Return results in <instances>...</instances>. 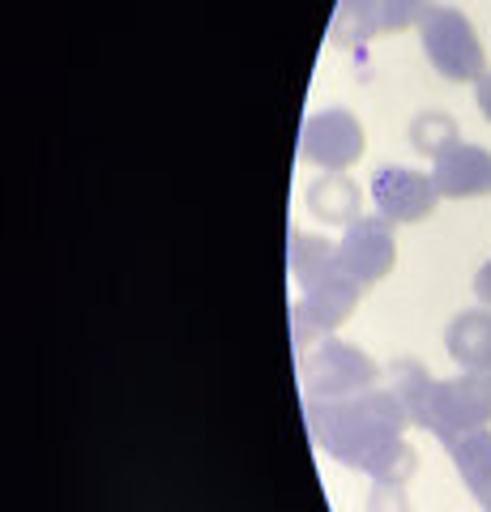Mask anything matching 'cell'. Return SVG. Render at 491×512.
Instances as JSON below:
<instances>
[{"label": "cell", "mask_w": 491, "mask_h": 512, "mask_svg": "<svg viewBox=\"0 0 491 512\" xmlns=\"http://www.w3.org/2000/svg\"><path fill=\"white\" fill-rule=\"evenodd\" d=\"M419 39H423L427 64L440 77H449V82H479L487 73V52L462 9L427 5L419 18Z\"/></svg>", "instance_id": "3957f363"}, {"label": "cell", "mask_w": 491, "mask_h": 512, "mask_svg": "<svg viewBox=\"0 0 491 512\" xmlns=\"http://www.w3.org/2000/svg\"><path fill=\"white\" fill-rule=\"evenodd\" d=\"M427 389H432V376H427V367L419 359H393L389 363V393L406 406L410 423L419 419V410L427 402Z\"/></svg>", "instance_id": "9a60e30c"}, {"label": "cell", "mask_w": 491, "mask_h": 512, "mask_svg": "<svg viewBox=\"0 0 491 512\" xmlns=\"http://www.w3.org/2000/svg\"><path fill=\"white\" fill-rule=\"evenodd\" d=\"M398 261V239H393L389 218H359L338 239V265L359 286L380 282Z\"/></svg>", "instance_id": "8992f818"}, {"label": "cell", "mask_w": 491, "mask_h": 512, "mask_svg": "<svg viewBox=\"0 0 491 512\" xmlns=\"http://www.w3.org/2000/svg\"><path fill=\"white\" fill-rule=\"evenodd\" d=\"M415 423L432 431L440 444H453L466 431L487 427L491 423V372H462L453 380H432Z\"/></svg>", "instance_id": "7a4b0ae2"}, {"label": "cell", "mask_w": 491, "mask_h": 512, "mask_svg": "<svg viewBox=\"0 0 491 512\" xmlns=\"http://www.w3.org/2000/svg\"><path fill=\"white\" fill-rule=\"evenodd\" d=\"M308 214L316 222H329V227H351V222H359V210H363V188L351 180V175L342 171H325L316 175V180L308 184Z\"/></svg>", "instance_id": "8fae6325"}, {"label": "cell", "mask_w": 491, "mask_h": 512, "mask_svg": "<svg viewBox=\"0 0 491 512\" xmlns=\"http://www.w3.org/2000/svg\"><path fill=\"white\" fill-rule=\"evenodd\" d=\"M299 154L321 171H346L363 158V128L346 107H325L299 128Z\"/></svg>", "instance_id": "5b68a950"}, {"label": "cell", "mask_w": 491, "mask_h": 512, "mask_svg": "<svg viewBox=\"0 0 491 512\" xmlns=\"http://www.w3.org/2000/svg\"><path fill=\"white\" fill-rule=\"evenodd\" d=\"M423 9H427V0H342L334 35L338 39L389 35V30H402L410 22H419Z\"/></svg>", "instance_id": "9c48e42d"}, {"label": "cell", "mask_w": 491, "mask_h": 512, "mask_svg": "<svg viewBox=\"0 0 491 512\" xmlns=\"http://www.w3.org/2000/svg\"><path fill=\"white\" fill-rule=\"evenodd\" d=\"M445 346L462 372H491V312L487 308L457 312L445 333Z\"/></svg>", "instance_id": "7c38bea8"}, {"label": "cell", "mask_w": 491, "mask_h": 512, "mask_svg": "<svg viewBox=\"0 0 491 512\" xmlns=\"http://www.w3.org/2000/svg\"><path fill=\"white\" fill-rule=\"evenodd\" d=\"M299 303H304V312L312 316V325L321 329V333H329V329H338L342 320L355 312V303H359V282L338 265V269H329L325 278L308 282V286H304V299H299Z\"/></svg>", "instance_id": "30bf717a"}, {"label": "cell", "mask_w": 491, "mask_h": 512, "mask_svg": "<svg viewBox=\"0 0 491 512\" xmlns=\"http://www.w3.org/2000/svg\"><path fill=\"white\" fill-rule=\"evenodd\" d=\"M287 256H291V278L299 286H308L316 278H325L329 269H338V248L321 235H304V231H291L287 239Z\"/></svg>", "instance_id": "5bb4252c"}, {"label": "cell", "mask_w": 491, "mask_h": 512, "mask_svg": "<svg viewBox=\"0 0 491 512\" xmlns=\"http://www.w3.org/2000/svg\"><path fill=\"white\" fill-rule=\"evenodd\" d=\"M299 380H304L308 402H338V397L363 393L376 384V367L359 346L325 338L299 355Z\"/></svg>", "instance_id": "277c9868"}, {"label": "cell", "mask_w": 491, "mask_h": 512, "mask_svg": "<svg viewBox=\"0 0 491 512\" xmlns=\"http://www.w3.org/2000/svg\"><path fill=\"white\" fill-rule=\"evenodd\" d=\"M449 453H453V466L462 474L466 491L483 504V512H491V431L487 427L466 431L462 440L449 444Z\"/></svg>", "instance_id": "4fadbf2b"}, {"label": "cell", "mask_w": 491, "mask_h": 512, "mask_svg": "<svg viewBox=\"0 0 491 512\" xmlns=\"http://www.w3.org/2000/svg\"><path fill=\"white\" fill-rule=\"evenodd\" d=\"M436 201V180L415 167H376L372 175V205L389 222H423L436 210Z\"/></svg>", "instance_id": "52a82bcc"}, {"label": "cell", "mask_w": 491, "mask_h": 512, "mask_svg": "<svg viewBox=\"0 0 491 512\" xmlns=\"http://www.w3.org/2000/svg\"><path fill=\"white\" fill-rule=\"evenodd\" d=\"M432 180L440 197L449 201L483 197L491 192V154L483 146H470V141H453L449 150L432 158Z\"/></svg>", "instance_id": "ba28073f"}, {"label": "cell", "mask_w": 491, "mask_h": 512, "mask_svg": "<svg viewBox=\"0 0 491 512\" xmlns=\"http://www.w3.org/2000/svg\"><path fill=\"white\" fill-rule=\"evenodd\" d=\"M368 512H410V500L398 483H376L368 495Z\"/></svg>", "instance_id": "e0dca14e"}, {"label": "cell", "mask_w": 491, "mask_h": 512, "mask_svg": "<svg viewBox=\"0 0 491 512\" xmlns=\"http://www.w3.org/2000/svg\"><path fill=\"white\" fill-rule=\"evenodd\" d=\"M457 137V120L449 116V111H419L415 120H410V146H415L419 154L436 158L440 150H449Z\"/></svg>", "instance_id": "2e32d148"}, {"label": "cell", "mask_w": 491, "mask_h": 512, "mask_svg": "<svg viewBox=\"0 0 491 512\" xmlns=\"http://www.w3.org/2000/svg\"><path fill=\"white\" fill-rule=\"evenodd\" d=\"M474 103H479V111L491 120V73H483L479 82H474Z\"/></svg>", "instance_id": "ac0fdd59"}, {"label": "cell", "mask_w": 491, "mask_h": 512, "mask_svg": "<svg viewBox=\"0 0 491 512\" xmlns=\"http://www.w3.org/2000/svg\"><path fill=\"white\" fill-rule=\"evenodd\" d=\"M304 419L312 440L334 461L372 474V483L406 487L419 470V453L406 440L410 414L389 389H363L338 402H308Z\"/></svg>", "instance_id": "6da1fadb"}, {"label": "cell", "mask_w": 491, "mask_h": 512, "mask_svg": "<svg viewBox=\"0 0 491 512\" xmlns=\"http://www.w3.org/2000/svg\"><path fill=\"white\" fill-rule=\"evenodd\" d=\"M474 295H479L487 308H491V261L479 269V274H474Z\"/></svg>", "instance_id": "d6986e66"}]
</instances>
